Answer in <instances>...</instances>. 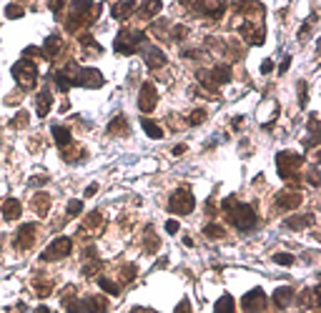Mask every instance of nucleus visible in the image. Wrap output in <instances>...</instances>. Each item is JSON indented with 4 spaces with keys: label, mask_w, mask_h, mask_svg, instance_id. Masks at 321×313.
Wrapping results in <instances>:
<instances>
[{
    "label": "nucleus",
    "mask_w": 321,
    "mask_h": 313,
    "mask_svg": "<svg viewBox=\"0 0 321 313\" xmlns=\"http://www.w3.org/2000/svg\"><path fill=\"white\" fill-rule=\"evenodd\" d=\"M181 153H186V145H176L173 148V155H181Z\"/></svg>",
    "instance_id": "nucleus-48"
},
{
    "label": "nucleus",
    "mask_w": 321,
    "mask_h": 313,
    "mask_svg": "<svg viewBox=\"0 0 321 313\" xmlns=\"http://www.w3.org/2000/svg\"><path fill=\"white\" fill-rule=\"evenodd\" d=\"M299 95H301V106H306V83H301V88H299Z\"/></svg>",
    "instance_id": "nucleus-42"
},
{
    "label": "nucleus",
    "mask_w": 321,
    "mask_h": 313,
    "mask_svg": "<svg viewBox=\"0 0 321 313\" xmlns=\"http://www.w3.org/2000/svg\"><path fill=\"white\" fill-rule=\"evenodd\" d=\"M309 183H311V186H319V176H316V166H311V171H309Z\"/></svg>",
    "instance_id": "nucleus-38"
},
{
    "label": "nucleus",
    "mask_w": 321,
    "mask_h": 313,
    "mask_svg": "<svg viewBox=\"0 0 321 313\" xmlns=\"http://www.w3.org/2000/svg\"><path fill=\"white\" fill-rule=\"evenodd\" d=\"M35 231H38L35 223H25V226H20V231H18V236H15V248L18 250L30 248V246L35 243Z\"/></svg>",
    "instance_id": "nucleus-9"
},
{
    "label": "nucleus",
    "mask_w": 321,
    "mask_h": 313,
    "mask_svg": "<svg viewBox=\"0 0 321 313\" xmlns=\"http://www.w3.org/2000/svg\"><path fill=\"white\" fill-rule=\"evenodd\" d=\"M273 260H276L279 266H294V260H296V258H294L291 253H276V255H273Z\"/></svg>",
    "instance_id": "nucleus-33"
},
{
    "label": "nucleus",
    "mask_w": 321,
    "mask_h": 313,
    "mask_svg": "<svg viewBox=\"0 0 321 313\" xmlns=\"http://www.w3.org/2000/svg\"><path fill=\"white\" fill-rule=\"evenodd\" d=\"M143 61H146V65L151 70H156V68H163L166 65V53L158 45H146L143 48Z\"/></svg>",
    "instance_id": "nucleus-10"
},
{
    "label": "nucleus",
    "mask_w": 321,
    "mask_h": 313,
    "mask_svg": "<svg viewBox=\"0 0 321 313\" xmlns=\"http://www.w3.org/2000/svg\"><path fill=\"white\" fill-rule=\"evenodd\" d=\"M176 313H191V306H189V301L184 298L181 303H178V308H176Z\"/></svg>",
    "instance_id": "nucleus-39"
},
{
    "label": "nucleus",
    "mask_w": 321,
    "mask_h": 313,
    "mask_svg": "<svg viewBox=\"0 0 321 313\" xmlns=\"http://www.w3.org/2000/svg\"><path fill=\"white\" fill-rule=\"evenodd\" d=\"M45 181H48V178H45V176H40V178H38V176H35V178H30V186H43V183H45Z\"/></svg>",
    "instance_id": "nucleus-43"
},
{
    "label": "nucleus",
    "mask_w": 321,
    "mask_h": 313,
    "mask_svg": "<svg viewBox=\"0 0 321 313\" xmlns=\"http://www.w3.org/2000/svg\"><path fill=\"white\" fill-rule=\"evenodd\" d=\"M13 78L23 85V88H33L38 83V65L28 58H20V61L13 65Z\"/></svg>",
    "instance_id": "nucleus-5"
},
{
    "label": "nucleus",
    "mask_w": 321,
    "mask_h": 313,
    "mask_svg": "<svg viewBox=\"0 0 321 313\" xmlns=\"http://www.w3.org/2000/svg\"><path fill=\"white\" fill-rule=\"evenodd\" d=\"M61 50H63V40H61L58 35H51V38L43 43V50H40V53H43L45 61H56V58L61 56Z\"/></svg>",
    "instance_id": "nucleus-13"
},
{
    "label": "nucleus",
    "mask_w": 321,
    "mask_h": 313,
    "mask_svg": "<svg viewBox=\"0 0 321 313\" xmlns=\"http://www.w3.org/2000/svg\"><path fill=\"white\" fill-rule=\"evenodd\" d=\"M166 233L176 236V233H178V221H168V223H166Z\"/></svg>",
    "instance_id": "nucleus-37"
},
{
    "label": "nucleus",
    "mask_w": 321,
    "mask_h": 313,
    "mask_svg": "<svg viewBox=\"0 0 321 313\" xmlns=\"http://www.w3.org/2000/svg\"><path fill=\"white\" fill-rule=\"evenodd\" d=\"M133 10H135V3H121V5H113V8H111V15H113L116 20H126Z\"/></svg>",
    "instance_id": "nucleus-22"
},
{
    "label": "nucleus",
    "mask_w": 321,
    "mask_h": 313,
    "mask_svg": "<svg viewBox=\"0 0 321 313\" xmlns=\"http://www.w3.org/2000/svg\"><path fill=\"white\" fill-rule=\"evenodd\" d=\"M96 190H98V186L93 183V186H88V188H85V195H96Z\"/></svg>",
    "instance_id": "nucleus-47"
},
{
    "label": "nucleus",
    "mask_w": 321,
    "mask_h": 313,
    "mask_svg": "<svg viewBox=\"0 0 321 313\" xmlns=\"http://www.w3.org/2000/svg\"><path fill=\"white\" fill-rule=\"evenodd\" d=\"M103 228V216H101V211H93V213H88V218H85V223H83V233H88V231H101Z\"/></svg>",
    "instance_id": "nucleus-20"
},
{
    "label": "nucleus",
    "mask_w": 321,
    "mask_h": 313,
    "mask_svg": "<svg viewBox=\"0 0 321 313\" xmlns=\"http://www.w3.org/2000/svg\"><path fill=\"white\" fill-rule=\"evenodd\" d=\"M83 301H85L88 313H106L108 311V301H106L103 296H88V298H83Z\"/></svg>",
    "instance_id": "nucleus-19"
},
{
    "label": "nucleus",
    "mask_w": 321,
    "mask_h": 313,
    "mask_svg": "<svg viewBox=\"0 0 321 313\" xmlns=\"http://www.w3.org/2000/svg\"><path fill=\"white\" fill-rule=\"evenodd\" d=\"M51 133H53V138H56V143H58L61 148H68V145H70V130H68L65 125H53Z\"/></svg>",
    "instance_id": "nucleus-21"
},
{
    "label": "nucleus",
    "mask_w": 321,
    "mask_h": 313,
    "mask_svg": "<svg viewBox=\"0 0 321 313\" xmlns=\"http://www.w3.org/2000/svg\"><path fill=\"white\" fill-rule=\"evenodd\" d=\"M231 123H234V130H239V128H241V125H244V118H239V116H236V118H234V121H231Z\"/></svg>",
    "instance_id": "nucleus-45"
},
{
    "label": "nucleus",
    "mask_w": 321,
    "mask_h": 313,
    "mask_svg": "<svg viewBox=\"0 0 321 313\" xmlns=\"http://www.w3.org/2000/svg\"><path fill=\"white\" fill-rule=\"evenodd\" d=\"M156 250H158V241L153 236V228L148 226L146 228V253H156Z\"/></svg>",
    "instance_id": "nucleus-28"
},
{
    "label": "nucleus",
    "mask_w": 321,
    "mask_h": 313,
    "mask_svg": "<svg viewBox=\"0 0 321 313\" xmlns=\"http://www.w3.org/2000/svg\"><path fill=\"white\" fill-rule=\"evenodd\" d=\"M51 108H53V93H51L48 88H43V90L35 95V113H38L40 118H45V116L51 113Z\"/></svg>",
    "instance_id": "nucleus-12"
},
{
    "label": "nucleus",
    "mask_w": 321,
    "mask_h": 313,
    "mask_svg": "<svg viewBox=\"0 0 321 313\" xmlns=\"http://www.w3.org/2000/svg\"><path fill=\"white\" fill-rule=\"evenodd\" d=\"M263 306H266V296H263L261 288L249 291V293L241 298V308H244L246 313H261L263 311Z\"/></svg>",
    "instance_id": "nucleus-8"
},
{
    "label": "nucleus",
    "mask_w": 321,
    "mask_h": 313,
    "mask_svg": "<svg viewBox=\"0 0 321 313\" xmlns=\"http://www.w3.org/2000/svg\"><path fill=\"white\" fill-rule=\"evenodd\" d=\"M276 205H279L281 211H291V208L301 205V193H299V190H281V193L276 195Z\"/></svg>",
    "instance_id": "nucleus-11"
},
{
    "label": "nucleus",
    "mask_w": 321,
    "mask_h": 313,
    "mask_svg": "<svg viewBox=\"0 0 321 313\" xmlns=\"http://www.w3.org/2000/svg\"><path fill=\"white\" fill-rule=\"evenodd\" d=\"M221 208L226 211V216H228V221L239 228V231H254L256 228V211H254V205H246V203H236V198H226V200H221Z\"/></svg>",
    "instance_id": "nucleus-1"
},
{
    "label": "nucleus",
    "mask_w": 321,
    "mask_h": 313,
    "mask_svg": "<svg viewBox=\"0 0 321 313\" xmlns=\"http://www.w3.org/2000/svg\"><path fill=\"white\" fill-rule=\"evenodd\" d=\"M33 211H35L40 218H45L48 211H51V195H48V193H35V198H33Z\"/></svg>",
    "instance_id": "nucleus-18"
},
{
    "label": "nucleus",
    "mask_w": 321,
    "mask_h": 313,
    "mask_svg": "<svg viewBox=\"0 0 321 313\" xmlns=\"http://www.w3.org/2000/svg\"><path fill=\"white\" fill-rule=\"evenodd\" d=\"M301 166H304V155H299L294 150H284L276 155V168H279V176L284 181H296Z\"/></svg>",
    "instance_id": "nucleus-2"
},
{
    "label": "nucleus",
    "mask_w": 321,
    "mask_h": 313,
    "mask_svg": "<svg viewBox=\"0 0 321 313\" xmlns=\"http://www.w3.org/2000/svg\"><path fill=\"white\" fill-rule=\"evenodd\" d=\"M70 250H73V241L61 236V238H56L48 248L40 253V260H61L65 255H70Z\"/></svg>",
    "instance_id": "nucleus-6"
},
{
    "label": "nucleus",
    "mask_w": 321,
    "mask_h": 313,
    "mask_svg": "<svg viewBox=\"0 0 321 313\" xmlns=\"http://www.w3.org/2000/svg\"><path fill=\"white\" fill-rule=\"evenodd\" d=\"M51 10H53V13H61V10H63V3H51Z\"/></svg>",
    "instance_id": "nucleus-46"
},
{
    "label": "nucleus",
    "mask_w": 321,
    "mask_h": 313,
    "mask_svg": "<svg viewBox=\"0 0 321 313\" xmlns=\"http://www.w3.org/2000/svg\"><path fill=\"white\" fill-rule=\"evenodd\" d=\"M203 121H206V111H201V108L193 111L191 116H189V123L191 125H198V123H203Z\"/></svg>",
    "instance_id": "nucleus-34"
},
{
    "label": "nucleus",
    "mask_w": 321,
    "mask_h": 313,
    "mask_svg": "<svg viewBox=\"0 0 321 313\" xmlns=\"http://www.w3.org/2000/svg\"><path fill=\"white\" fill-rule=\"evenodd\" d=\"M161 8H163V5H161V3L156 0V3H143V5H141V8H135V10H138L141 15H146V18H151V15H156V13H161Z\"/></svg>",
    "instance_id": "nucleus-26"
},
{
    "label": "nucleus",
    "mask_w": 321,
    "mask_h": 313,
    "mask_svg": "<svg viewBox=\"0 0 321 313\" xmlns=\"http://www.w3.org/2000/svg\"><path fill=\"white\" fill-rule=\"evenodd\" d=\"M98 286H101L106 293H111V296H118V293H121V286L113 283L111 278H98Z\"/></svg>",
    "instance_id": "nucleus-27"
},
{
    "label": "nucleus",
    "mask_w": 321,
    "mask_h": 313,
    "mask_svg": "<svg viewBox=\"0 0 321 313\" xmlns=\"http://www.w3.org/2000/svg\"><path fill=\"white\" fill-rule=\"evenodd\" d=\"M186 33H189V30H186L184 25H176V28H173V40H181V38H186Z\"/></svg>",
    "instance_id": "nucleus-36"
},
{
    "label": "nucleus",
    "mask_w": 321,
    "mask_h": 313,
    "mask_svg": "<svg viewBox=\"0 0 321 313\" xmlns=\"http://www.w3.org/2000/svg\"><path fill=\"white\" fill-rule=\"evenodd\" d=\"M271 70H273V63H271V61L261 63V73H271Z\"/></svg>",
    "instance_id": "nucleus-41"
},
{
    "label": "nucleus",
    "mask_w": 321,
    "mask_h": 313,
    "mask_svg": "<svg viewBox=\"0 0 321 313\" xmlns=\"http://www.w3.org/2000/svg\"><path fill=\"white\" fill-rule=\"evenodd\" d=\"M23 13H25V10H23V5H8V8H5V18H8V20L23 18Z\"/></svg>",
    "instance_id": "nucleus-31"
},
{
    "label": "nucleus",
    "mask_w": 321,
    "mask_h": 313,
    "mask_svg": "<svg viewBox=\"0 0 321 313\" xmlns=\"http://www.w3.org/2000/svg\"><path fill=\"white\" fill-rule=\"evenodd\" d=\"M143 43H146V33H143V30L123 28V30L118 33V38H116L113 48H116V53H121V56H133V53H135Z\"/></svg>",
    "instance_id": "nucleus-3"
},
{
    "label": "nucleus",
    "mask_w": 321,
    "mask_h": 313,
    "mask_svg": "<svg viewBox=\"0 0 321 313\" xmlns=\"http://www.w3.org/2000/svg\"><path fill=\"white\" fill-rule=\"evenodd\" d=\"M108 133L111 135H118V133H123V135H128V123H126V118L123 116H116L111 125H108Z\"/></svg>",
    "instance_id": "nucleus-23"
},
{
    "label": "nucleus",
    "mask_w": 321,
    "mask_h": 313,
    "mask_svg": "<svg viewBox=\"0 0 321 313\" xmlns=\"http://www.w3.org/2000/svg\"><path fill=\"white\" fill-rule=\"evenodd\" d=\"M35 293H38L40 298L51 296V293H53V283H51V281H43V283H40V281H35Z\"/></svg>",
    "instance_id": "nucleus-29"
},
{
    "label": "nucleus",
    "mask_w": 321,
    "mask_h": 313,
    "mask_svg": "<svg viewBox=\"0 0 321 313\" xmlns=\"http://www.w3.org/2000/svg\"><path fill=\"white\" fill-rule=\"evenodd\" d=\"M141 125H143V130L148 133V138H153V140H158V138H163V128L158 123H153V121H148V118H143L141 121Z\"/></svg>",
    "instance_id": "nucleus-24"
},
{
    "label": "nucleus",
    "mask_w": 321,
    "mask_h": 313,
    "mask_svg": "<svg viewBox=\"0 0 321 313\" xmlns=\"http://www.w3.org/2000/svg\"><path fill=\"white\" fill-rule=\"evenodd\" d=\"M0 211H3V218L5 221H18L20 213H23V205H20L18 198H5L3 205H0Z\"/></svg>",
    "instance_id": "nucleus-14"
},
{
    "label": "nucleus",
    "mask_w": 321,
    "mask_h": 313,
    "mask_svg": "<svg viewBox=\"0 0 321 313\" xmlns=\"http://www.w3.org/2000/svg\"><path fill=\"white\" fill-rule=\"evenodd\" d=\"M216 313H236V303H234V298H231V296L218 298V303H216Z\"/></svg>",
    "instance_id": "nucleus-25"
},
{
    "label": "nucleus",
    "mask_w": 321,
    "mask_h": 313,
    "mask_svg": "<svg viewBox=\"0 0 321 313\" xmlns=\"http://www.w3.org/2000/svg\"><path fill=\"white\" fill-rule=\"evenodd\" d=\"M25 125H28V113L20 111V113L13 118V128H25Z\"/></svg>",
    "instance_id": "nucleus-35"
},
{
    "label": "nucleus",
    "mask_w": 321,
    "mask_h": 313,
    "mask_svg": "<svg viewBox=\"0 0 321 313\" xmlns=\"http://www.w3.org/2000/svg\"><path fill=\"white\" fill-rule=\"evenodd\" d=\"M135 313H156V311H148V308H135Z\"/></svg>",
    "instance_id": "nucleus-50"
},
{
    "label": "nucleus",
    "mask_w": 321,
    "mask_h": 313,
    "mask_svg": "<svg viewBox=\"0 0 321 313\" xmlns=\"http://www.w3.org/2000/svg\"><path fill=\"white\" fill-rule=\"evenodd\" d=\"M35 313H53V311H51V308H45V306H38V308H35Z\"/></svg>",
    "instance_id": "nucleus-49"
},
{
    "label": "nucleus",
    "mask_w": 321,
    "mask_h": 313,
    "mask_svg": "<svg viewBox=\"0 0 321 313\" xmlns=\"http://www.w3.org/2000/svg\"><path fill=\"white\" fill-rule=\"evenodd\" d=\"M193 208H196V198H193V193L189 188H178V190L171 193V198H168V211H171V213H176V216H189Z\"/></svg>",
    "instance_id": "nucleus-4"
},
{
    "label": "nucleus",
    "mask_w": 321,
    "mask_h": 313,
    "mask_svg": "<svg viewBox=\"0 0 321 313\" xmlns=\"http://www.w3.org/2000/svg\"><path fill=\"white\" fill-rule=\"evenodd\" d=\"M203 233H206L208 238H223V228H221L218 223H208V226L203 228Z\"/></svg>",
    "instance_id": "nucleus-30"
},
{
    "label": "nucleus",
    "mask_w": 321,
    "mask_h": 313,
    "mask_svg": "<svg viewBox=\"0 0 321 313\" xmlns=\"http://www.w3.org/2000/svg\"><path fill=\"white\" fill-rule=\"evenodd\" d=\"M83 211V200H78V198H73L70 203H68V218H75L78 213Z\"/></svg>",
    "instance_id": "nucleus-32"
},
{
    "label": "nucleus",
    "mask_w": 321,
    "mask_h": 313,
    "mask_svg": "<svg viewBox=\"0 0 321 313\" xmlns=\"http://www.w3.org/2000/svg\"><path fill=\"white\" fill-rule=\"evenodd\" d=\"M133 276H135V268H133V266H126V268H123V278H126V281H130Z\"/></svg>",
    "instance_id": "nucleus-40"
},
{
    "label": "nucleus",
    "mask_w": 321,
    "mask_h": 313,
    "mask_svg": "<svg viewBox=\"0 0 321 313\" xmlns=\"http://www.w3.org/2000/svg\"><path fill=\"white\" fill-rule=\"evenodd\" d=\"M208 75H211L213 85H226V83H231V65H216Z\"/></svg>",
    "instance_id": "nucleus-17"
},
{
    "label": "nucleus",
    "mask_w": 321,
    "mask_h": 313,
    "mask_svg": "<svg viewBox=\"0 0 321 313\" xmlns=\"http://www.w3.org/2000/svg\"><path fill=\"white\" fill-rule=\"evenodd\" d=\"M289 63H291V56H286V58H284V63L279 65V70H281V73H286V70H289Z\"/></svg>",
    "instance_id": "nucleus-44"
},
{
    "label": "nucleus",
    "mask_w": 321,
    "mask_h": 313,
    "mask_svg": "<svg viewBox=\"0 0 321 313\" xmlns=\"http://www.w3.org/2000/svg\"><path fill=\"white\" fill-rule=\"evenodd\" d=\"M158 103V90L153 83H143L141 85V93H138V111L141 113H151Z\"/></svg>",
    "instance_id": "nucleus-7"
},
{
    "label": "nucleus",
    "mask_w": 321,
    "mask_h": 313,
    "mask_svg": "<svg viewBox=\"0 0 321 313\" xmlns=\"http://www.w3.org/2000/svg\"><path fill=\"white\" fill-rule=\"evenodd\" d=\"M286 228H291V231H301V228H309V226H314V213H304V216H291V218H286V223H284Z\"/></svg>",
    "instance_id": "nucleus-15"
},
{
    "label": "nucleus",
    "mask_w": 321,
    "mask_h": 313,
    "mask_svg": "<svg viewBox=\"0 0 321 313\" xmlns=\"http://www.w3.org/2000/svg\"><path fill=\"white\" fill-rule=\"evenodd\" d=\"M291 301H294V288H291V286H281V288L273 291V303H276L279 308L291 306Z\"/></svg>",
    "instance_id": "nucleus-16"
}]
</instances>
